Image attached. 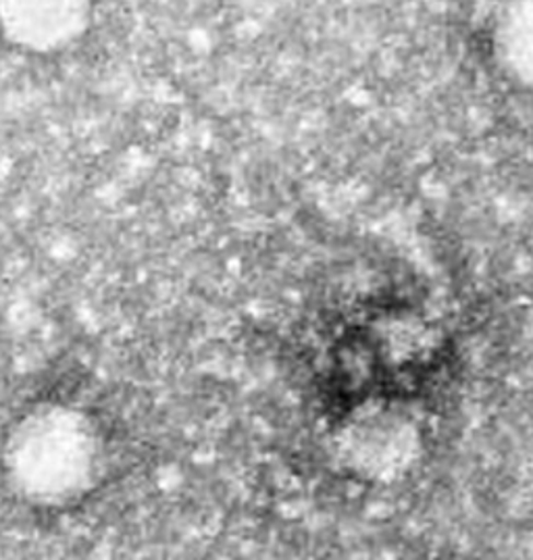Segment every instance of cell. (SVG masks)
Wrapping results in <instances>:
<instances>
[{
  "label": "cell",
  "mask_w": 533,
  "mask_h": 560,
  "mask_svg": "<svg viewBox=\"0 0 533 560\" xmlns=\"http://www.w3.org/2000/svg\"><path fill=\"white\" fill-rule=\"evenodd\" d=\"M2 474L13 494L43 509H65L90 494L105 474L99 421L69 405H40L9 431Z\"/></svg>",
  "instance_id": "6da1fadb"
},
{
  "label": "cell",
  "mask_w": 533,
  "mask_h": 560,
  "mask_svg": "<svg viewBox=\"0 0 533 560\" xmlns=\"http://www.w3.org/2000/svg\"><path fill=\"white\" fill-rule=\"evenodd\" d=\"M413 402L373 398L344 410L338 423V456L363 479L387 481L410 471L421 453V431L406 409Z\"/></svg>",
  "instance_id": "7a4b0ae2"
},
{
  "label": "cell",
  "mask_w": 533,
  "mask_h": 560,
  "mask_svg": "<svg viewBox=\"0 0 533 560\" xmlns=\"http://www.w3.org/2000/svg\"><path fill=\"white\" fill-rule=\"evenodd\" d=\"M92 0H0V32L30 52H57L80 40Z\"/></svg>",
  "instance_id": "3957f363"
},
{
  "label": "cell",
  "mask_w": 533,
  "mask_h": 560,
  "mask_svg": "<svg viewBox=\"0 0 533 560\" xmlns=\"http://www.w3.org/2000/svg\"><path fill=\"white\" fill-rule=\"evenodd\" d=\"M496 52L514 82L533 88V0H511L496 22Z\"/></svg>",
  "instance_id": "277c9868"
}]
</instances>
